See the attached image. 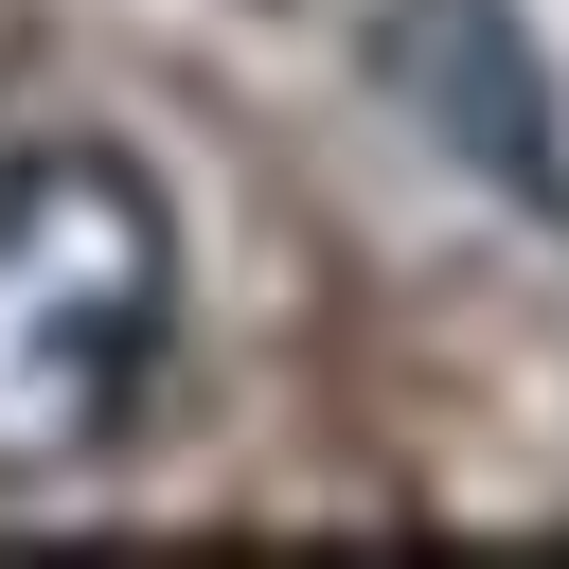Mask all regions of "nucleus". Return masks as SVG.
I'll return each instance as SVG.
<instances>
[{
  "mask_svg": "<svg viewBox=\"0 0 569 569\" xmlns=\"http://www.w3.org/2000/svg\"><path fill=\"white\" fill-rule=\"evenodd\" d=\"M178 338V213L124 142L0 160V480H71L142 427Z\"/></svg>",
  "mask_w": 569,
  "mask_h": 569,
  "instance_id": "1",
  "label": "nucleus"
}]
</instances>
